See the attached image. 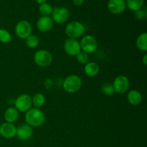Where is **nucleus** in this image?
Masks as SVG:
<instances>
[{"mask_svg":"<svg viewBox=\"0 0 147 147\" xmlns=\"http://www.w3.org/2000/svg\"><path fill=\"white\" fill-rule=\"evenodd\" d=\"M84 72L89 77L96 76L100 72V67L97 63L94 62H88L85 65Z\"/></svg>","mask_w":147,"mask_h":147,"instance_id":"16","label":"nucleus"},{"mask_svg":"<svg viewBox=\"0 0 147 147\" xmlns=\"http://www.w3.org/2000/svg\"><path fill=\"white\" fill-rule=\"evenodd\" d=\"M11 34L5 29H0V42L1 43H9L11 41Z\"/></svg>","mask_w":147,"mask_h":147,"instance_id":"23","label":"nucleus"},{"mask_svg":"<svg viewBox=\"0 0 147 147\" xmlns=\"http://www.w3.org/2000/svg\"><path fill=\"white\" fill-rule=\"evenodd\" d=\"M84 0H73V2L75 5L76 6H80L81 4H83Z\"/></svg>","mask_w":147,"mask_h":147,"instance_id":"28","label":"nucleus"},{"mask_svg":"<svg viewBox=\"0 0 147 147\" xmlns=\"http://www.w3.org/2000/svg\"><path fill=\"white\" fill-rule=\"evenodd\" d=\"M17 127L13 123H5L0 126V135L4 139H12L16 136Z\"/></svg>","mask_w":147,"mask_h":147,"instance_id":"13","label":"nucleus"},{"mask_svg":"<svg viewBox=\"0 0 147 147\" xmlns=\"http://www.w3.org/2000/svg\"><path fill=\"white\" fill-rule=\"evenodd\" d=\"M114 92L119 94H123L128 91L130 86L129 78L124 76H119L114 79L113 83Z\"/></svg>","mask_w":147,"mask_h":147,"instance_id":"8","label":"nucleus"},{"mask_svg":"<svg viewBox=\"0 0 147 147\" xmlns=\"http://www.w3.org/2000/svg\"><path fill=\"white\" fill-rule=\"evenodd\" d=\"M107 6L110 12L114 14H122L126 9L125 0H109Z\"/></svg>","mask_w":147,"mask_h":147,"instance_id":"12","label":"nucleus"},{"mask_svg":"<svg viewBox=\"0 0 147 147\" xmlns=\"http://www.w3.org/2000/svg\"><path fill=\"white\" fill-rule=\"evenodd\" d=\"M34 61L38 66L45 67L50 65L53 62V55L46 50H40L34 55Z\"/></svg>","mask_w":147,"mask_h":147,"instance_id":"4","label":"nucleus"},{"mask_svg":"<svg viewBox=\"0 0 147 147\" xmlns=\"http://www.w3.org/2000/svg\"><path fill=\"white\" fill-rule=\"evenodd\" d=\"M76 59L78 61V63H81V64H85L88 63L89 62V55L88 53H85L83 51H80L77 55L76 56Z\"/></svg>","mask_w":147,"mask_h":147,"instance_id":"25","label":"nucleus"},{"mask_svg":"<svg viewBox=\"0 0 147 147\" xmlns=\"http://www.w3.org/2000/svg\"><path fill=\"white\" fill-rule=\"evenodd\" d=\"M142 62H143L144 65H147V55L146 54H145L144 55L143 59H142Z\"/></svg>","mask_w":147,"mask_h":147,"instance_id":"29","label":"nucleus"},{"mask_svg":"<svg viewBox=\"0 0 147 147\" xmlns=\"http://www.w3.org/2000/svg\"><path fill=\"white\" fill-rule=\"evenodd\" d=\"M144 4V0H126V7L133 11L142 9Z\"/></svg>","mask_w":147,"mask_h":147,"instance_id":"19","label":"nucleus"},{"mask_svg":"<svg viewBox=\"0 0 147 147\" xmlns=\"http://www.w3.org/2000/svg\"><path fill=\"white\" fill-rule=\"evenodd\" d=\"M33 135L32 127L27 123H23L17 128L16 136L21 141H28Z\"/></svg>","mask_w":147,"mask_h":147,"instance_id":"11","label":"nucleus"},{"mask_svg":"<svg viewBox=\"0 0 147 147\" xmlns=\"http://www.w3.org/2000/svg\"><path fill=\"white\" fill-rule=\"evenodd\" d=\"M47 0H36V1H37L38 4H44V3H46L47 2Z\"/></svg>","mask_w":147,"mask_h":147,"instance_id":"30","label":"nucleus"},{"mask_svg":"<svg viewBox=\"0 0 147 147\" xmlns=\"http://www.w3.org/2000/svg\"><path fill=\"white\" fill-rule=\"evenodd\" d=\"M102 92L104 93L106 96H112L113 93H115L114 89H113V85L110 83H106L102 86L101 88Z\"/></svg>","mask_w":147,"mask_h":147,"instance_id":"24","label":"nucleus"},{"mask_svg":"<svg viewBox=\"0 0 147 147\" xmlns=\"http://www.w3.org/2000/svg\"><path fill=\"white\" fill-rule=\"evenodd\" d=\"M82 83L81 78L78 76L70 75L63 80V87L67 93H75L81 88Z\"/></svg>","mask_w":147,"mask_h":147,"instance_id":"2","label":"nucleus"},{"mask_svg":"<svg viewBox=\"0 0 147 147\" xmlns=\"http://www.w3.org/2000/svg\"><path fill=\"white\" fill-rule=\"evenodd\" d=\"M147 17V12L146 9H140L137 11H134V17L137 20H143Z\"/></svg>","mask_w":147,"mask_h":147,"instance_id":"26","label":"nucleus"},{"mask_svg":"<svg viewBox=\"0 0 147 147\" xmlns=\"http://www.w3.org/2000/svg\"><path fill=\"white\" fill-rule=\"evenodd\" d=\"M26 123L31 127H40L45 121V113L38 108H31L25 113Z\"/></svg>","mask_w":147,"mask_h":147,"instance_id":"1","label":"nucleus"},{"mask_svg":"<svg viewBox=\"0 0 147 147\" xmlns=\"http://www.w3.org/2000/svg\"><path fill=\"white\" fill-rule=\"evenodd\" d=\"M127 100L131 105L138 106L142 101V95L139 90H131L128 93Z\"/></svg>","mask_w":147,"mask_h":147,"instance_id":"15","label":"nucleus"},{"mask_svg":"<svg viewBox=\"0 0 147 147\" xmlns=\"http://www.w3.org/2000/svg\"><path fill=\"white\" fill-rule=\"evenodd\" d=\"M136 45L140 51L146 52L147 50V33L142 32L138 36L136 41Z\"/></svg>","mask_w":147,"mask_h":147,"instance_id":"18","label":"nucleus"},{"mask_svg":"<svg viewBox=\"0 0 147 147\" xmlns=\"http://www.w3.org/2000/svg\"><path fill=\"white\" fill-rule=\"evenodd\" d=\"M64 50L68 55L76 56L81 51L80 42L76 39H67L64 42Z\"/></svg>","mask_w":147,"mask_h":147,"instance_id":"10","label":"nucleus"},{"mask_svg":"<svg viewBox=\"0 0 147 147\" xmlns=\"http://www.w3.org/2000/svg\"><path fill=\"white\" fill-rule=\"evenodd\" d=\"M53 10V7L48 3L42 4L39 7V11L42 14V16H45V17H50V15L52 14Z\"/></svg>","mask_w":147,"mask_h":147,"instance_id":"21","label":"nucleus"},{"mask_svg":"<svg viewBox=\"0 0 147 147\" xmlns=\"http://www.w3.org/2000/svg\"><path fill=\"white\" fill-rule=\"evenodd\" d=\"M85 30L86 28L83 23L78 21H73L66 25L65 34L69 38L77 40L84 34Z\"/></svg>","mask_w":147,"mask_h":147,"instance_id":"3","label":"nucleus"},{"mask_svg":"<svg viewBox=\"0 0 147 147\" xmlns=\"http://www.w3.org/2000/svg\"><path fill=\"white\" fill-rule=\"evenodd\" d=\"M32 102L34 108H40L45 103V97L42 93H36L32 98Z\"/></svg>","mask_w":147,"mask_h":147,"instance_id":"20","label":"nucleus"},{"mask_svg":"<svg viewBox=\"0 0 147 147\" xmlns=\"http://www.w3.org/2000/svg\"><path fill=\"white\" fill-rule=\"evenodd\" d=\"M26 45L30 48H35L39 44V38L34 34H30L25 39Z\"/></svg>","mask_w":147,"mask_h":147,"instance_id":"22","label":"nucleus"},{"mask_svg":"<svg viewBox=\"0 0 147 147\" xmlns=\"http://www.w3.org/2000/svg\"><path fill=\"white\" fill-rule=\"evenodd\" d=\"M44 86L45 87L46 89L49 90V89L52 88V87L53 86V80L51 78H47V80H45L44 83Z\"/></svg>","mask_w":147,"mask_h":147,"instance_id":"27","label":"nucleus"},{"mask_svg":"<svg viewBox=\"0 0 147 147\" xmlns=\"http://www.w3.org/2000/svg\"><path fill=\"white\" fill-rule=\"evenodd\" d=\"M80 48L82 51L92 54L95 53L98 48V42L92 35H85L80 42Z\"/></svg>","mask_w":147,"mask_h":147,"instance_id":"5","label":"nucleus"},{"mask_svg":"<svg viewBox=\"0 0 147 147\" xmlns=\"http://www.w3.org/2000/svg\"><path fill=\"white\" fill-rule=\"evenodd\" d=\"M32 106V97L28 94H22L17 98L14 102V108L18 111L27 112Z\"/></svg>","mask_w":147,"mask_h":147,"instance_id":"6","label":"nucleus"},{"mask_svg":"<svg viewBox=\"0 0 147 147\" xmlns=\"http://www.w3.org/2000/svg\"><path fill=\"white\" fill-rule=\"evenodd\" d=\"M32 30L31 24L27 20H21L15 26V34L19 38L22 40H25L32 34Z\"/></svg>","mask_w":147,"mask_h":147,"instance_id":"9","label":"nucleus"},{"mask_svg":"<svg viewBox=\"0 0 147 147\" xmlns=\"http://www.w3.org/2000/svg\"><path fill=\"white\" fill-rule=\"evenodd\" d=\"M52 20L56 24H63L68 20L70 11L65 7H57L53 9L52 12Z\"/></svg>","mask_w":147,"mask_h":147,"instance_id":"7","label":"nucleus"},{"mask_svg":"<svg viewBox=\"0 0 147 147\" xmlns=\"http://www.w3.org/2000/svg\"><path fill=\"white\" fill-rule=\"evenodd\" d=\"M19 111L14 107H9L5 111L4 114V120L6 122L13 123L18 119Z\"/></svg>","mask_w":147,"mask_h":147,"instance_id":"17","label":"nucleus"},{"mask_svg":"<svg viewBox=\"0 0 147 147\" xmlns=\"http://www.w3.org/2000/svg\"><path fill=\"white\" fill-rule=\"evenodd\" d=\"M54 22L50 17L42 16L37 22V27L42 32H47L53 29Z\"/></svg>","mask_w":147,"mask_h":147,"instance_id":"14","label":"nucleus"}]
</instances>
